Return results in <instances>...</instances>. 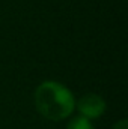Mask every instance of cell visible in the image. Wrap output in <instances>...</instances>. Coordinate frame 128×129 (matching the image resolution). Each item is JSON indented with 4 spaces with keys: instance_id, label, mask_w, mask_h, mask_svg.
<instances>
[{
    "instance_id": "obj_3",
    "label": "cell",
    "mask_w": 128,
    "mask_h": 129,
    "mask_svg": "<svg viewBox=\"0 0 128 129\" xmlns=\"http://www.w3.org/2000/svg\"><path fill=\"white\" fill-rule=\"evenodd\" d=\"M66 129H95V128H94V125L91 123V120H88V119L78 116V117H74V119L68 123Z\"/></svg>"
},
{
    "instance_id": "obj_4",
    "label": "cell",
    "mask_w": 128,
    "mask_h": 129,
    "mask_svg": "<svg viewBox=\"0 0 128 129\" xmlns=\"http://www.w3.org/2000/svg\"><path fill=\"white\" fill-rule=\"evenodd\" d=\"M113 129H128V120H127V119H122V120H119L118 123H115Z\"/></svg>"
},
{
    "instance_id": "obj_1",
    "label": "cell",
    "mask_w": 128,
    "mask_h": 129,
    "mask_svg": "<svg viewBox=\"0 0 128 129\" xmlns=\"http://www.w3.org/2000/svg\"><path fill=\"white\" fill-rule=\"evenodd\" d=\"M35 107L42 117L60 122L72 114L75 99L66 86L57 81H44L35 90Z\"/></svg>"
},
{
    "instance_id": "obj_2",
    "label": "cell",
    "mask_w": 128,
    "mask_h": 129,
    "mask_svg": "<svg viewBox=\"0 0 128 129\" xmlns=\"http://www.w3.org/2000/svg\"><path fill=\"white\" fill-rule=\"evenodd\" d=\"M78 113L81 117L91 120V119H98L105 113L107 104L102 98L96 93H86L84 96L78 99V102L75 104Z\"/></svg>"
}]
</instances>
